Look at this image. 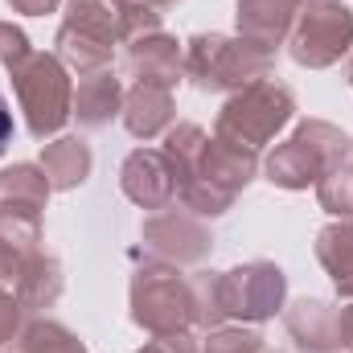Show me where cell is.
<instances>
[{
    "instance_id": "1",
    "label": "cell",
    "mask_w": 353,
    "mask_h": 353,
    "mask_svg": "<svg viewBox=\"0 0 353 353\" xmlns=\"http://www.w3.org/2000/svg\"><path fill=\"white\" fill-rule=\"evenodd\" d=\"M8 140H12V111H8V103H4V94H0V152H4Z\"/></svg>"
}]
</instances>
